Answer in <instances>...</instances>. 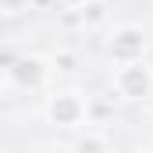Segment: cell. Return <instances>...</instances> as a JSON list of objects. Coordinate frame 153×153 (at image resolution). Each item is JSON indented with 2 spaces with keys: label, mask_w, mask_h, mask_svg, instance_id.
<instances>
[{
  "label": "cell",
  "mask_w": 153,
  "mask_h": 153,
  "mask_svg": "<svg viewBox=\"0 0 153 153\" xmlns=\"http://www.w3.org/2000/svg\"><path fill=\"white\" fill-rule=\"evenodd\" d=\"M114 85L125 100H146L153 89V78H150V68L143 61H125L114 75Z\"/></svg>",
  "instance_id": "obj_1"
},
{
  "label": "cell",
  "mask_w": 153,
  "mask_h": 153,
  "mask_svg": "<svg viewBox=\"0 0 153 153\" xmlns=\"http://www.w3.org/2000/svg\"><path fill=\"white\" fill-rule=\"evenodd\" d=\"M143 50H146L143 29H135V25L114 29V36H111V57H114L117 64H125V61H143Z\"/></svg>",
  "instance_id": "obj_2"
},
{
  "label": "cell",
  "mask_w": 153,
  "mask_h": 153,
  "mask_svg": "<svg viewBox=\"0 0 153 153\" xmlns=\"http://www.w3.org/2000/svg\"><path fill=\"white\" fill-rule=\"evenodd\" d=\"M82 117H85V103L78 100L75 93H57V96L50 100V121H53V125L75 128V125H82Z\"/></svg>",
  "instance_id": "obj_3"
},
{
  "label": "cell",
  "mask_w": 153,
  "mask_h": 153,
  "mask_svg": "<svg viewBox=\"0 0 153 153\" xmlns=\"http://www.w3.org/2000/svg\"><path fill=\"white\" fill-rule=\"evenodd\" d=\"M39 78H43V64H39V61H22V64H18V82L36 85Z\"/></svg>",
  "instance_id": "obj_4"
},
{
  "label": "cell",
  "mask_w": 153,
  "mask_h": 153,
  "mask_svg": "<svg viewBox=\"0 0 153 153\" xmlns=\"http://www.w3.org/2000/svg\"><path fill=\"white\" fill-rule=\"evenodd\" d=\"M61 4H64V7H85L89 0H61Z\"/></svg>",
  "instance_id": "obj_5"
}]
</instances>
